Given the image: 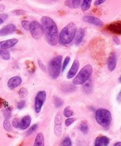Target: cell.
Instances as JSON below:
<instances>
[{
    "mask_svg": "<svg viewBox=\"0 0 121 146\" xmlns=\"http://www.w3.org/2000/svg\"><path fill=\"white\" fill-rule=\"evenodd\" d=\"M92 0H82V5H81V9L83 11H86L89 9L92 5Z\"/></svg>",
    "mask_w": 121,
    "mask_h": 146,
    "instance_id": "cell-20",
    "label": "cell"
},
{
    "mask_svg": "<svg viewBox=\"0 0 121 146\" xmlns=\"http://www.w3.org/2000/svg\"><path fill=\"white\" fill-rule=\"evenodd\" d=\"M38 124H34V125H33L32 126L29 128V130H28L26 135H28H28H31V134H33L35 131H36L37 128H38Z\"/></svg>",
    "mask_w": 121,
    "mask_h": 146,
    "instance_id": "cell-31",
    "label": "cell"
},
{
    "mask_svg": "<svg viewBox=\"0 0 121 146\" xmlns=\"http://www.w3.org/2000/svg\"><path fill=\"white\" fill-rule=\"evenodd\" d=\"M63 115L64 116L66 117V118H69V117H72L74 115L73 111H72L70 108V107L67 106L64 109L63 111Z\"/></svg>",
    "mask_w": 121,
    "mask_h": 146,
    "instance_id": "cell-24",
    "label": "cell"
},
{
    "mask_svg": "<svg viewBox=\"0 0 121 146\" xmlns=\"http://www.w3.org/2000/svg\"><path fill=\"white\" fill-rule=\"evenodd\" d=\"M0 18H1L3 21H4V20H6L8 18V15L6 14H0Z\"/></svg>",
    "mask_w": 121,
    "mask_h": 146,
    "instance_id": "cell-44",
    "label": "cell"
},
{
    "mask_svg": "<svg viewBox=\"0 0 121 146\" xmlns=\"http://www.w3.org/2000/svg\"><path fill=\"white\" fill-rule=\"evenodd\" d=\"M3 23H4V21H3V20L0 18V25H1V24H2Z\"/></svg>",
    "mask_w": 121,
    "mask_h": 146,
    "instance_id": "cell-48",
    "label": "cell"
},
{
    "mask_svg": "<svg viewBox=\"0 0 121 146\" xmlns=\"http://www.w3.org/2000/svg\"><path fill=\"white\" fill-rule=\"evenodd\" d=\"M21 83H22L21 77L16 76L12 77V78H11L9 80L8 82H7V86H8V87L10 89L13 90L19 86L21 84Z\"/></svg>",
    "mask_w": 121,
    "mask_h": 146,
    "instance_id": "cell-11",
    "label": "cell"
},
{
    "mask_svg": "<svg viewBox=\"0 0 121 146\" xmlns=\"http://www.w3.org/2000/svg\"><path fill=\"white\" fill-rule=\"evenodd\" d=\"M82 0H65V6L69 9H78L82 5Z\"/></svg>",
    "mask_w": 121,
    "mask_h": 146,
    "instance_id": "cell-16",
    "label": "cell"
},
{
    "mask_svg": "<svg viewBox=\"0 0 121 146\" xmlns=\"http://www.w3.org/2000/svg\"><path fill=\"white\" fill-rule=\"evenodd\" d=\"M69 61H70V57L67 56L66 58H65V60H64L63 64H62V69H61V71H62V72H64L65 70L66 69L67 66L68 64H69Z\"/></svg>",
    "mask_w": 121,
    "mask_h": 146,
    "instance_id": "cell-30",
    "label": "cell"
},
{
    "mask_svg": "<svg viewBox=\"0 0 121 146\" xmlns=\"http://www.w3.org/2000/svg\"><path fill=\"white\" fill-rule=\"evenodd\" d=\"M119 83H120V77L119 78Z\"/></svg>",
    "mask_w": 121,
    "mask_h": 146,
    "instance_id": "cell-49",
    "label": "cell"
},
{
    "mask_svg": "<svg viewBox=\"0 0 121 146\" xmlns=\"http://www.w3.org/2000/svg\"><path fill=\"white\" fill-rule=\"evenodd\" d=\"M52 1H56L57 0H52Z\"/></svg>",
    "mask_w": 121,
    "mask_h": 146,
    "instance_id": "cell-50",
    "label": "cell"
},
{
    "mask_svg": "<svg viewBox=\"0 0 121 146\" xmlns=\"http://www.w3.org/2000/svg\"><path fill=\"white\" fill-rule=\"evenodd\" d=\"M95 118L98 124H99L103 128H109L111 123V113L109 110L106 108H99L95 113Z\"/></svg>",
    "mask_w": 121,
    "mask_h": 146,
    "instance_id": "cell-3",
    "label": "cell"
},
{
    "mask_svg": "<svg viewBox=\"0 0 121 146\" xmlns=\"http://www.w3.org/2000/svg\"><path fill=\"white\" fill-rule=\"evenodd\" d=\"M0 58L5 61H8L11 58L9 52L7 50H0Z\"/></svg>",
    "mask_w": 121,
    "mask_h": 146,
    "instance_id": "cell-22",
    "label": "cell"
},
{
    "mask_svg": "<svg viewBox=\"0 0 121 146\" xmlns=\"http://www.w3.org/2000/svg\"><path fill=\"white\" fill-rule=\"evenodd\" d=\"M4 115L5 116L6 119H9L11 116V108H7L4 112Z\"/></svg>",
    "mask_w": 121,
    "mask_h": 146,
    "instance_id": "cell-35",
    "label": "cell"
},
{
    "mask_svg": "<svg viewBox=\"0 0 121 146\" xmlns=\"http://www.w3.org/2000/svg\"><path fill=\"white\" fill-rule=\"evenodd\" d=\"M5 9V6L4 4H0V11H4Z\"/></svg>",
    "mask_w": 121,
    "mask_h": 146,
    "instance_id": "cell-45",
    "label": "cell"
},
{
    "mask_svg": "<svg viewBox=\"0 0 121 146\" xmlns=\"http://www.w3.org/2000/svg\"><path fill=\"white\" fill-rule=\"evenodd\" d=\"M84 29H83L82 28H79V29L77 30L76 34H75V36L74 38L75 44L79 45L82 42L84 37Z\"/></svg>",
    "mask_w": 121,
    "mask_h": 146,
    "instance_id": "cell-18",
    "label": "cell"
},
{
    "mask_svg": "<svg viewBox=\"0 0 121 146\" xmlns=\"http://www.w3.org/2000/svg\"><path fill=\"white\" fill-rule=\"evenodd\" d=\"M62 115L60 111L57 113L55 118V125H54V133L55 136L60 138L62 135Z\"/></svg>",
    "mask_w": 121,
    "mask_h": 146,
    "instance_id": "cell-8",
    "label": "cell"
},
{
    "mask_svg": "<svg viewBox=\"0 0 121 146\" xmlns=\"http://www.w3.org/2000/svg\"><path fill=\"white\" fill-rule=\"evenodd\" d=\"M53 102L54 105H55V106L56 107V108H60V107H62L64 104L63 100L61 99L59 97H54Z\"/></svg>",
    "mask_w": 121,
    "mask_h": 146,
    "instance_id": "cell-23",
    "label": "cell"
},
{
    "mask_svg": "<svg viewBox=\"0 0 121 146\" xmlns=\"http://www.w3.org/2000/svg\"><path fill=\"white\" fill-rule=\"evenodd\" d=\"M113 41L117 45H120V40L118 36H113Z\"/></svg>",
    "mask_w": 121,
    "mask_h": 146,
    "instance_id": "cell-42",
    "label": "cell"
},
{
    "mask_svg": "<svg viewBox=\"0 0 121 146\" xmlns=\"http://www.w3.org/2000/svg\"><path fill=\"white\" fill-rule=\"evenodd\" d=\"M19 120L18 118H14L12 121V123H11V125L14 128H19Z\"/></svg>",
    "mask_w": 121,
    "mask_h": 146,
    "instance_id": "cell-36",
    "label": "cell"
},
{
    "mask_svg": "<svg viewBox=\"0 0 121 146\" xmlns=\"http://www.w3.org/2000/svg\"><path fill=\"white\" fill-rule=\"evenodd\" d=\"M18 41L17 38H11L6 41H0V50H6L7 48H11L17 44Z\"/></svg>",
    "mask_w": 121,
    "mask_h": 146,
    "instance_id": "cell-13",
    "label": "cell"
},
{
    "mask_svg": "<svg viewBox=\"0 0 121 146\" xmlns=\"http://www.w3.org/2000/svg\"><path fill=\"white\" fill-rule=\"evenodd\" d=\"M38 66H39L40 68H41L42 71H47V68H46V66H45V64H43V63L42 62V61H41V60H38Z\"/></svg>",
    "mask_w": 121,
    "mask_h": 146,
    "instance_id": "cell-40",
    "label": "cell"
},
{
    "mask_svg": "<svg viewBox=\"0 0 121 146\" xmlns=\"http://www.w3.org/2000/svg\"><path fill=\"white\" fill-rule=\"evenodd\" d=\"M75 85H70V84H67V85H65L63 86V87H62V89H63V91H65V92H67V93H69V92H72L73 91V89H76V87L75 86Z\"/></svg>",
    "mask_w": 121,
    "mask_h": 146,
    "instance_id": "cell-26",
    "label": "cell"
},
{
    "mask_svg": "<svg viewBox=\"0 0 121 146\" xmlns=\"http://www.w3.org/2000/svg\"><path fill=\"white\" fill-rule=\"evenodd\" d=\"M46 92L45 91H39L36 94L35 98V105L34 109L36 113H39L41 112L43 104L46 100Z\"/></svg>",
    "mask_w": 121,
    "mask_h": 146,
    "instance_id": "cell-7",
    "label": "cell"
},
{
    "mask_svg": "<svg viewBox=\"0 0 121 146\" xmlns=\"http://www.w3.org/2000/svg\"><path fill=\"white\" fill-rule=\"evenodd\" d=\"M3 126H4V128L7 131H12V125L10 123L9 120V119H5L4 121V123H3Z\"/></svg>",
    "mask_w": 121,
    "mask_h": 146,
    "instance_id": "cell-25",
    "label": "cell"
},
{
    "mask_svg": "<svg viewBox=\"0 0 121 146\" xmlns=\"http://www.w3.org/2000/svg\"><path fill=\"white\" fill-rule=\"evenodd\" d=\"M106 29L111 33L116 34H120L121 33V24L120 21H116L112 24H109L106 27Z\"/></svg>",
    "mask_w": 121,
    "mask_h": 146,
    "instance_id": "cell-15",
    "label": "cell"
},
{
    "mask_svg": "<svg viewBox=\"0 0 121 146\" xmlns=\"http://www.w3.org/2000/svg\"><path fill=\"white\" fill-rule=\"evenodd\" d=\"M94 146H103V144H102L101 139V137H97L95 140L94 143Z\"/></svg>",
    "mask_w": 121,
    "mask_h": 146,
    "instance_id": "cell-39",
    "label": "cell"
},
{
    "mask_svg": "<svg viewBox=\"0 0 121 146\" xmlns=\"http://www.w3.org/2000/svg\"><path fill=\"white\" fill-rule=\"evenodd\" d=\"M13 13L16 16H21L25 14L26 11L23 9H16V10H14V11H13Z\"/></svg>",
    "mask_w": 121,
    "mask_h": 146,
    "instance_id": "cell-37",
    "label": "cell"
},
{
    "mask_svg": "<svg viewBox=\"0 0 121 146\" xmlns=\"http://www.w3.org/2000/svg\"><path fill=\"white\" fill-rule=\"evenodd\" d=\"M72 140L70 139L69 137H65L62 141V143H61V146H72Z\"/></svg>",
    "mask_w": 121,
    "mask_h": 146,
    "instance_id": "cell-29",
    "label": "cell"
},
{
    "mask_svg": "<svg viewBox=\"0 0 121 146\" xmlns=\"http://www.w3.org/2000/svg\"><path fill=\"white\" fill-rule=\"evenodd\" d=\"M44 145H45L44 135H43L42 133H39L35 137L33 146H44Z\"/></svg>",
    "mask_w": 121,
    "mask_h": 146,
    "instance_id": "cell-19",
    "label": "cell"
},
{
    "mask_svg": "<svg viewBox=\"0 0 121 146\" xmlns=\"http://www.w3.org/2000/svg\"><path fill=\"white\" fill-rule=\"evenodd\" d=\"M16 30V27L13 24H9L0 29V36H4L13 34Z\"/></svg>",
    "mask_w": 121,
    "mask_h": 146,
    "instance_id": "cell-14",
    "label": "cell"
},
{
    "mask_svg": "<svg viewBox=\"0 0 121 146\" xmlns=\"http://www.w3.org/2000/svg\"><path fill=\"white\" fill-rule=\"evenodd\" d=\"M62 56L61 55L54 57L50 61L48 67V74L52 79H57L59 77L62 69Z\"/></svg>",
    "mask_w": 121,
    "mask_h": 146,
    "instance_id": "cell-4",
    "label": "cell"
},
{
    "mask_svg": "<svg viewBox=\"0 0 121 146\" xmlns=\"http://www.w3.org/2000/svg\"><path fill=\"white\" fill-rule=\"evenodd\" d=\"M25 106H26L25 101H19V102H18V104H17V108H18V109L19 110L23 109Z\"/></svg>",
    "mask_w": 121,
    "mask_h": 146,
    "instance_id": "cell-38",
    "label": "cell"
},
{
    "mask_svg": "<svg viewBox=\"0 0 121 146\" xmlns=\"http://www.w3.org/2000/svg\"><path fill=\"white\" fill-rule=\"evenodd\" d=\"M2 1V0H0V1Z\"/></svg>",
    "mask_w": 121,
    "mask_h": 146,
    "instance_id": "cell-51",
    "label": "cell"
},
{
    "mask_svg": "<svg viewBox=\"0 0 121 146\" xmlns=\"http://www.w3.org/2000/svg\"><path fill=\"white\" fill-rule=\"evenodd\" d=\"M28 30L30 31L31 36L36 40L41 38L44 35L43 29L42 25L37 21H31Z\"/></svg>",
    "mask_w": 121,
    "mask_h": 146,
    "instance_id": "cell-6",
    "label": "cell"
},
{
    "mask_svg": "<svg viewBox=\"0 0 121 146\" xmlns=\"http://www.w3.org/2000/svg\"><path fill=\"white\" fill-rule=\"evenodd\" d=\"M41 25L43 29L45 40L50 46H56L58 44L59 31L55 21L49 17L41 18Z\"/></svg>",
    "mask_w": 121,
    "mask_h": 146,
    "instance_id": "cell-1",
    "label": "cell"
},
{
    "mask_svg": "<svg viewBox=\"0 0 121 146\" xmlns=\"http://www.w3.org/2000/svg\"><path fill=\"white\" fill-rule=\"evenodd\" d=\"M79 66H80L79 61L78 60H75V61L72 64V67H71L70 69L68 71L67 74V78H68V79L73 78L76 76V74H77L78 70L79 68Z\"/></svg>",
    "mask_w": 121,
    "mask_h": 146,
    "instance_id": "cell-12",
    "label": "cell"
},
{
    "mask_svg": "<svg viewBox=\"0 0 121 146\" xmlns=\"http://www.w3.org/2000/svg\"><path fill=\"white\" fill-rule=\"evenodd\" d=\"M113 146H121V143L120 142L116 143L114 144V145Z\"/></svg>",
    "mask_w": 121,
    "mask_h": 146,
    "instance_id": "cell-47",
    "label": "cell"
},
{
    "mask_svg": "<svg viewBox=\"0 0 121 146\" xmlns=\"http://www.w3.org/2000/svg\"><path fill=\"white\" fill-rule=\"evenodd\" d=\"M92 72H93V67L92 65L87 64L84 66L75 76V78L73 80V84L75 86L83 85L90 78Z\"/></svg>",
    "mask_w": 121,
    "mask_h": 146,
    "instance_id": "cell-5",
    "label": "cell"
},
{
    "mask_svg": "<svg viewBox=\"0 0 121 146\" xmlns=\"http://www.w3.org/2000/svg\"><path fill=\"white\" fill-rule=\"evenodd\" d=\"M30 24H31V22L27 21V20H23V21H21V26H22L23 28L25 30H26V31H28V30L29 29Z\"/></svg>",
    "mask_w": 121,
    "mask_h": 146,
    "instance_id": "cell-32",
    "label": "cell"
},
{
    "mask_svg": "<svg viewBox=\"0 0 121 146\" xmlns=\"http://www.w3.org/2000/svg\"><path fill=\"white\" fill-rule=\"evenodd\" d=\"M121 92H119V94H118V101L119 103H120V98H121Z\"/></svg>",
    "mask_w": 121,
    "mask_h": 146,
    "instance_id": "cell-46",
    "label": "cell"
},
{
    "mask_svg": "<svg viewBox=\"0 0 121 146\" xmlns=\"http://www.w3.org/2000/svg\"><path fill=\"white\" fill-rule=\"evenodd\" d=\"M77 27L75 23L70 22L65 26L61 32L59 34L58 38V43L62 46H65L69 44L74 39L76 34Z\"/></svg>",
    "mask_w": 121,
    "mask_h": 146,
    "instance_id": "cell-2",
    "label": "cell"
},
{
    "mask_svg": "<svg viewBox=\"0 0 121 146\" xmlns=\"http://www.w3.org/2000/svg\"><path fill=\"white\" fill-rule=\"evenodd\" d=\"M79 130L81 132L83 133L84 134H87L89 132V126H88V123L86 121H82L80 125H79Z\"/></svg>",
    "mask_w": 121,
    "mask_h": 146,
    "instance_id": "cell-21",
    "label": "cell"
},
{
    "mask_svg": "<svg viewBox=\"0 0 121 146\" xmlns=\"http://www.w3.org/2000/svg\"><path fill=\"white\" fill-rule=\"evenodd\" d=\"M84 21H86V23L89 24H92L93 25L96 26V27H103V22L100 19L97 18L96 17L91 15H86L83 18Z\"/></svg>",
    "mask_w": 121,
    "mask_h": 146,
    "instance_id": "cell-10",
    "label": "cell"
},
{
    "mask_svg": "<svg viewBox=\"0 0 121 146\" xmlns=\"http://www.w3.org/2000/svg\"><path fill=\"white\" fill-rule=\"evenodd\" d=\"M7 106H8V103L6 101H4V100H3L2 98H0V108Z\"/></svg>",
    "mask_w": 121,
    "mask_h": 146,
    "instance_id": "cell-41",
    "label": "cell"
},
{
    "mask_svg": "<svg viewBox=\"0 0 121 146\" xmlns=\"http://www.w3.org/2000/svg\"><path fill=\"white\" fill-rule=\"evenodd\" d=\"M101 139L103 146H108V145H109V143H110V139H109L108 137L101 136Z\"/></svg>",
    "mask_w": 121,
    "mask_h": 146,
    "instance_id": "cell-34",
    "label": "cell"
},
{
    "mask_svg": "<svg viewBox=\"0 0 121 146\" xmlns=\"http://www.w3.org/2000/svg\"><path fill=\"white\" fill-rule=\"evenodd\" d=\"M31 123V117L30 115H26L20 121L19 128L21 130H26L29 127Z\"/></svg>",
    "mask_w": 121,
    "mask_h": 146,
    "instance_id": "cell-17",
    "label": "cell"
},
{
    "mask_svg": "<svg viewBox=\"0 0 121 146\" xmlns=\"http://www.w3.org/2000/svg\"><path fill=\"white\" fill-rule=\"evenodd\" d=\"M76 118H72V117H69V118H67V119L65 121V125L66 126H69V125H72V123L76 121Z\"/></svg>",
    "mask_w": 121,
    "mask_h": 146,
    "instance_id": "cell-33",
    "label": "cell"
},
{
    "mask_svg": "<svg viewBox=\"0 0 121 146\" xmlns=\"http://www.w3.org/2000/svg\"><path fill=\"white\" fill-rule=\"evenodd\" d=\"M105 1H106V0H96L94 2V4L96 6H99V5H101V4H102L103 3H104Z\"/></svg>",
    "mask_w": 121,
    "mask_h": 146,
    "instance_id": "cell-43",
    "label": "cell"
},
{
    "mask_svg": "<svg viewBox=\"0 0 121 146\" xmlns=\"http://www.w3.org/2000/svg\"><path fill=\"white\" fill-rule=\"evenodd\" d=\"M83 89H84V91L86 94H90L91 92L92 91V84H90V83H87V84H83Z\"/></svg>",
    "mask_w": 121,
    "mask_h": 146,
    "instance_id": "cell-28",
    "label": "cell"
},
{
    "mask_svg": "<svg viewBox=\"0 0 121 146\" xmlns=\"http://www.w3.org/2000/svg\"><path fill=\"white\" fill-rule=\"evenodd\" d=\"M118 62V54L116 52L111 53L107 60V66L110 71H113L116 68Z\"/></svg>",
    "mask_w": 121,
    "mask_h": 146,
    "instance_id": "cell-9",
    "label": "cell"
},
{
    "mask_svg": "<svg viewBox=\"0 0 121 146\" xmlns=\"http://www.w3.org/2000/svg\"><path fill=\"white\" fill-rule=\"evenodd\" d=\"M28 94V91L26 88H21V89L19 90V91H18V96H19L21 98H26Z\"/></svg>",
    "mask_w": 121,
    "mask_h": 146,
    "instance_id": "cell-27",
    "label": "cell"
}]
</instances>
